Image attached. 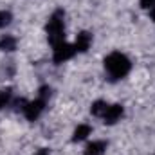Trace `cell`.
<instances>
[{
    "instance_id": "obj_14",
    "label": "cell",
    "mask_w": 155,
    "mask_h": 155,
    "mask_svg": "<svg viewBox=\"0 0 155 155\" xmlns=\"http://www.w3.org/2000/svg\"><path fill=\"white\" fill-rule=\"evenodd\" d=\"M49 96H51V88H49V87H41V88H40V96H38V97H41V99H45V101H47V97H49Z\"/></svg>"
},
{
    "instance_id": "obj_10",
    "label": "cell",
    "mask_w": 155,
    "mask_h": 155,
    "mask_svg": "<svg viewBox=\"0 0 155 155\" xmlns=\"http://www.w3.org/2000/svg\"><path fill=\"white\" fill-rule=\"evenodd\" d=\"M107 108H108V105H107L105 101H96V103L92 105V108H90V112H92L94 116H105V112H107Z\"/></svg>"
},
{
    "instance_id": "obj_11",
    "label": "cell",
    "mask_w": 155,
    "mask_h": 155,
    "mask_svg": "<svg viewBox=\"0 0 155 155\" xmlns=\"http://www.w3.org/2000/svg\"><path fill=\"white\" fill-rule=\"evenodd\" d=\"M9 101H11V90H9V88L0 90V108H4Z\"/></svg>"
},
{
    "instance_id": "obj_2",
    "label": "cell",
    "mask_w": 155,
    "mask_h": 155,
    "mask_svg": "<svg viewBox=\"0 0 155 155\" xmlns=\"http://www.w3.org/2000/svg\"><path fill=\"white\" fill-rule=\"evenodd\" d=\"M65 13L63 11H56L51 18H49V22H47V38L49 41L52 43V47H56L58 43H61L63 38H65Z\"/></svg>"
},
{
    "instance_id": "obj_8",
    "label": "cell",
    "mask_w": 155,
    "mask_h": 155,
    "mask_svg": "<svg viewBox=\"0 0 155 155\" xmlns=\"http://www.w3.org/2000/svg\"><path fill=\"white\" fill-rule=\"evenodd\" d=\"M16 49V38L11 35H4L0 38V51H15Z\"/></svg>"
},
{
    "instance_id": "obj_7",
    "label": "cell",
    "mask_w": 155,
    "mask_h": 155,
    "mask_svg": "<svg viewBox=\"0 0 155 155\" xmlns=\"http://www.w3.org/2000/svg\"><path fill=\"white\" fill-rule=\"evenodd\" d=\"M107 150V143L105 141H92L90 144H87L85 155H103Z\"/></svg>"
},
{
    "instance_id": "obj_13",
    "label": "cell",
    "mask_w": 155,
    "mask_h": 155,
    "mask_svg": "<svg viewBox=\"0 0 155 155\" xmlns=\"http://www.w3.org/2000/svg\"><path fill=\"white\" fill-rule=\"evenodd\" d=\"M139 4H141L143 9H152V7H155V0H139Z\"/></svg>"
},
{
    "instance_id": "obj_3",
    "label": "cell",
    "mask_w": 155,
    "mask_h": 155,
    "mask_svg": "<svg viewBox=\"0 0 155 155\" xmlns=\"http://www.w3.org/2000/svg\"><path fill=\"white\" fill-rule=\"evenodd\" d=\"M74 54H76V49H74V45H69V43L61 41V43H58V45L54 47L52 60H54V63H56V65H60V63H63V61L71 60Z\"/></svg>"
},
{
    "instance_id": "obj_15",
    "label": "cell",
    "mask_w": 155,
    "mask_h": 155,
    "mask_svg": "<svg viewBox=\"0 0 155 155\" xmlns=\"http://www.w3.org/2000/svg\"><path fill=\"white\" fill-rule=\"evenodd\" d=\"M150 16H152V20L155 22V7H152V9H150Z\"/></svg>"
},
{
    "instance_id": "obj_12",
    "label": "cell",
    "mask_w": 155,
    "mask_h": 155,
    "mask_svg": "<svg viewBox=\"0 0 155 155\" xmlns=\"http://www.w3.org/2000/svg\"><path fill=\"white\" fill-rule=\"evenodd\" d=\"M11 20H13V16H11V13H9V11H0V27L9 25V24H11Z\"/></svg>"
},
{
    "instance_id": "obj_6",
    "label": "cell",
    "mask_w": 155,
    "mask_h": 155,
    "mask_svg": "<svg viewBox=\"0 0 155 155\" xmlns=\"http://www.w3.org/2000/svg\"><path fill=\"white\" fill-rule=\"evenodd\" d=\"M90 43H92V35L87 33V31H83V33H79L76 36L74 49H76V52H85V51L90 47Z\"/></svg>"
},
{
    "instance_id": "obj_16",
    "label": "cell",
    "mask_w": 155,
    "mask_h": 155,
    "mask_svg": "<svg viewBox=\"0 0 155 155\" xmlns=\"http://www.w3.org/2000/svg\"><path fill=\"white\" fill-rule=\"evenodd\" d=\"M35 155H49V152H47V150H40V152H36Z\"/></svg>"
},
{
    "instance_id": "obj_17",
    "label": "cell",
    "mask_w": 155,
    "mask_h": 155,
    "mask_svg": "<svg viewBox=\"0 0 155 155\" xmlns=\"http://www.w3.org/2000/svg\"><path fill=\"white\" fill-rule=\"evenodd\" d=\"M153 155H155V153H153Z\"/></svg>"
},
{
    "instance_id": "obj_1",
    "label": "cell",
    "mask_w": 155,
    "mask_h": 155,
    "mask_svg": "<svg viewBox=\"0 0 155 155\" xmlns=\"http://www.w3.org/2000/svg\"><path fill=\"white\" fill-rule=\"evenodd\" d=\"M105 69H107L110 79H121V78H124L130 72L132 63H130V60H128L124 54H121V52H112V54H108V56L105 58Z\"/></svg>"
},
{
    "instance_id": "obj_4",
    "label": "cell",
    "mask_w": 155,
    "mask_h": 155,
    "mask_svg": "<svg viewBox=\"0 0 155 155\" xmlns=\"http://www.w3.org/2000/svg\"><path fill=\"white\" fill-rule=\"evenodd\" d=\"M45 99H41V97H38V99H35V101H31V103H27L25 105V108H24V114H25V117L29 119V121H35V119H38V116L43 112V108H45Z\"/></svg>"
},
{
    "instance_id": "obj_5",
    "label": "cell",
    "mask_w": 155,
    "mask_h": 155,
    "mask_svg": "<svg viewBox=\"0 0 155 155\" xmlns=\"http://www.w3.org/2000/svg\"><path fill=\"white\" fill-rule=\"evenodd\" d=\"M123 107L121 105H110L108 108H107V112H105V116H103V119H105V123L107 124H114V123H117L121 117H123Z\"/></svg>"
},
{
    "instance_id": "obj_9",
    "label": "cell",
    "mask_w": 155,
    "mask_h": 155,
    "mask_svg": "<svg viewBox=\"0 0 155 155\" xmlns=\"http://www.w3.org/2000/svg\"><path fill=\"white\" fill-rule=\"evenodd\" d=\"M90 132H92V128L88 126V124H79L76 130H74V135H72V141H83V139H87L88 135H90Z\"/></svg>"
}]
</instances>
